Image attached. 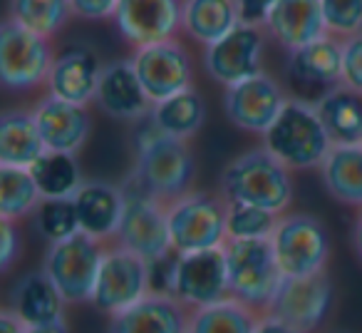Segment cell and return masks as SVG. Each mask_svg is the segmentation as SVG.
<instances>
[{"label":"cell","mask_w":362,"mask_h":333,"mask_svg":"<svg viewBox=\"0 0 362 333\" xmlns=\"http://www.w3.org/2000/svg\"><path fill=\"white\" fill-rule=\"evenodd\" d=\"M228 204V202H226ZM278 214L251 204H228L226 207V242H253L271 239Z\"/></svg>","instance_id":"obj_35"},{"label":"cell","mask_w":362,"mask_h":333,"mask_svg":"<svg viewBox=\"0 0 362 333\" xmlns=\"http://www.w3.org/2000/svg\"><path fill=\"white\" fill-rule=\"evenodd\" d=\"M105 249V242H97L82 232H77L70 239H62V242L47 244L40 269L55 283L67 306H80V303L92 301Z\"/></svg>","instance_id":"obj_8"},{"label":"cell","mask_w":362,"mask_h":333,"mask_svg":"<svg viewBox=\"0 0 362 333\" xmlns=\"http://www.w3.org/2000/svg\"><path fill=\"white\" fill-rule=\"evenodd\" d=\"M77 209L80 232L97 242H115L117 227H119L122 209H124V189L122 184L102 182V179H85L82 187L72 197Z\"/></svg>","instance_id":"obj_21"},{"label":"cell","mask_w":362,"mask_h":333,"mask_svg":"<svg viewBox=\"0 0 362 333\" xmlns=\"http://www.w3.org/2000/svg\"><path fill=\"white\" fill-rule=\"evenodd\" d=\"M23 256V232L21 222L0 217V276L13 271Z\"/></svg>","instance_id":"obj_37"},{"label":"cell","mask_w":362,"mask_h":333,"mask_svg":"<svg viewBox=\"0 0 362 333\" xmlns=\"http://www.w3.org/2000/svg\"><path fill=\"white\" fill-rule=\"evenodd\" d=\"M122 189H124V209L112 244H119L122 249L136 254L144 261H154L171 254L166 204L129 182L122 184Z\"/></svg>","instance_id":"obj_9"},{"label":"cell","mask_w":362,"mask_h":333,"mask_svg":"<svg viewBox=\"0 0 362 333\" xmlns=\"http://www.w3.org/2000/svg\"><path fill=\"white\" fill-rule=\"evenodd\" d=\"M271 247L283 276L300 278L325 273L330 264V232L320 217L308 212H286L278 217Z\"/></svg>","instance_id":"obj_4"},{"label":"cell","mask_w":362,"mask_h":333,"mask_svg":"<svg viewBox=\"0 0 362 333\" xmlns=\"http://www.w3.org/2000/svg\"><path fill=\"white\" fill-rule=\"evenodd\" d=\"M55 52L50 38L18 26L11 18L0 21V90L16 95L45 90Z\"/></svg>","instance_id":"obj_7"},{"label":"cell","mask_w":362,"mask_h":333,"mask_svg":"<svg viewBox=\"0 0 362 333\" xmlns=\"http://www.w3.org/2000/svg\"><path fill=\"white\" fill-rule=\"evenodd\" d=\"M119 0H70L72 16L85 23H102L112 21Z\"/></svg>","instance_id":"obj_39"},{"label":"cell","mask_w":362,"mask_h":333,"mask_svg":"<svg viewBox=\"0 0 362 333\" xmlns=\"http://www.w3.org/2000/svg\"><path fill=\"white\" fill-rule=\"evenodd\" d=\"M342 85L362 95V33L342 40Z\"/></svg>","instance_id":"obj_38"},{"label":"cell","mask_w":362,"mask_h":333,"mask_svg":"<svg viewBox=\"0 0 362 333\" xmlns=\"http://www.w3.org/2000/svg\"><path fill=\"white\" fill-rule=\"evenodd\" d=\"M320 13L327 35L345 40L362 33V0H320Z\"/></svg>","instance_id":"obj_36"},{"label":"cell","mask_w":362,"mask_h":333,"mask_svg":"<svg viewBox=\"0 0 362 333\" xmlns=\"http://www.w3.org/2000/svg\"><path fill=\"white\" fill-rule=\"evenodd\" d=\"M263 30L281 50H300L308 43L327 35L320 0H278L263 23Z\"/></svg>","instance_id":"obj_23"},{"label":"cell","mask_w":362,"mask_h":333,"mask_svg":"<svg viewBox=\"0 0 362 333\" xmlns=\"http://www.w3.org/2000/svg\"><path fill=\"white\" fill-rule=\"evenodd\" d=\"M238 23L233 0H181V35L202 47L221 40Z\"/></svg>","instance_id":"obj_27"},{"label":"cell","mask_w":362,"mask_h":333,"mask_svg":"<svg viewBox=\"0 0 362 333\" xmlns=\"http://www.w3.org/2000/svg\"><path fill=\"white\" fill-rule=\"evenodd\" d=\"M236 3L238 21L246 23V26H261L266 23V18L271 16L273 6L278 0H233Z\"/></svg>","instance_id":"obj_40"},{"label":"cell","mask_w":362,"mask_h":333,"mask_svg":"<svg viewBox=\"0 0 362 333\" xmlns=\"http://www.w3.org/2000/svg\"><path fill=\"white\" fill-rule=\"evenodd\" d=\"M65 306L55 283L42 269L23 273L11 291V308L21 316L25 326H40L65 318Z\"/></svg>","instance_id":"obj_24"},{"label":"cell","mask_w":362,"mask_h":333,"mask_svg":"<svg viewBox=\"0 0 362 333\" xmlns=\"http://www.w3.org/2000/svg\"><path fill=\"white\" fill-rule=\"evenodd\" d=\"M30 110L47 152L80 154L92 135L90 107L57 100L52 95H42Z\"/></svg>","instance_id":"obj_17"},{"label":"cell","mask_w":362,"mask_h":333,"mask_svg":"<svg viewBox=\"0 0 362 333\" xmlns=\"http://www.w3.org/2000/svg\"><path fill=\"white\" fill-rule=\"evenodd\" d=\"M129 60L151 105L194 87V55L181 38L136 47Z\"/></svg>","instance_id":"obj_13"},{"label":"cell","mask_w":362,"mask_h":333,"mask_svg":"<svg viewBox=\"0 0 362 333\" xmlns=\"http://www.w3.org/2000/svg\"><path fill=\"white\" fill-rule=\"evenodd\" d=\"M256 333H303V331H298L296 326L281 321V318L271 316V313H261V318L256 323Z\"/></svg>","instance_id":"obj_41"},{"label":"cell","mask_w":362,"mask_h":333,"mask_svg":"<svg viewBox=\"0 0 362 333\" xmlns=\"http://www.w3.org/2000/svg\"><path fill=\"white\" fill-rule=\"evenodd\" d=\"M146 293H151L149 261L122 249L119 244H107L92 291V306L105 316H115L141 301Z\"/></svg>","instance_id":"obj_10"},{"label":"cell","mask_w":362,"mask_h":333,"mask_svg":"<svg viewBox=\"0 0 362 333\" xmlns=\"http://www.w3.org/2000/svg\"><path fill=\"white\" fill-rule=\"evenodd\" d=\"M30 174L42 199H72L85 182L77 154H65V152L45 149L30 166Z\"/></svg>","instance_id":"obj_30"},{"label":"cell","mask_w":362,"mask_h":333,"mask_svg":"<svg viewBox=\"0 0 362 333\" xmlns=\"http://www.w3.org/2000/svg\"><path fill=\"white\" fill-rule=\"evenodd\" d=\"M261 145L293 174L320 169L327 152L332 149V142L317 117L313 100L293 95L276 122L261 137Z\"/></svg>","instance_id":"obj_3"},{"label":"cell","mask_w":362,"mask_h":333,"mask_svg":"<svg viewBox=\"0 0 362 333\" xmlns=\"http://www.w3.org/2000/svg\"><path fill=\"white\" fill-rule=\"evenodd\" d=\"M25 333H72L70 326H67L65 318L60 321H52V323H40V326H28Z\"/></svg>","instance_id":"obj_44"},{"label":"cell","mask_w":362,"mask_h":333,"mask_svg":"<svg viewBox=\"0 0 362 333\" xmlns=\"http://www.w3.org/2000/svg\"><path fill=\"white\" fill-rule=\"evenodd\" d=\"M92 105L102 115L119 122H139L149 115L151 100L146 97L129 57L110 60L102 65Z\"/></svg>","instance_id":"obj_19"},{"label":"cell","mask_w":362,"mask_h":333,"mask_svg":"<svg viewBox=\"0 0 362 333\" xmlns=\"http://www.w3.org/2000/svg\"><path fill=\"white\" fill-rule=\"evenodd\" d=\"M206 115V100L197 87H189V90L176 92L166 100L154 102L149 110V120L154 122L156 130L184 142H192L202 132Z\"/></svg>","instance_id":"obj_29"},{"label":"cell","mask_w":362,"mask_h":333,"mask_svg":"<svg viewBox=\"0 0 362 333\" xmlns=\"http://www.w3.org/2000/svg\"><path fill=\"white\" fill-rule=\"evenodd\" d=\"M105 62L87 45H65L55 52L45 80V95L90 107Z\"/></svg>","instance_id":"obj_18"},{"label":"cell","mask_w":362,"mask_h":333,"mask_svg":"<svg viewBox=\"0 0 362 333\" xmlns=\"http://www.w3.org/2000/svg\"><path fill=\"white\" fill-rule=\"evenodd\" d=\"M8 18L42 38H57L72 21L70 0H8Z\"/></svg>","instance_id":"obj_32"},{"label":"cell","mask_w":362,"mask_h":333,"mask_svg":"<svg viewBox=\"0 0 362 333\" xmlns=\"http://www.w3.org/2000/svg\"><path fill=\"white\" fill-rule=\"evenodd\" d=\"M332 145H362V95L335 85L313 100Z\"/></svg>","instance_id":"obj_25"},{"label":"cell","mask_w":362,"mask_h":333,"mask_svg":"<svg viewBox=\"0 0 362 333\" xmlns=\"http://www.w3.org/2000/svg\"><path fill=\"white\" fill-rule=\"evenodd\" d=\"M228 296L256 313H266L283 281L276 254L268 239L223 244Z\"/></svg>","instance_id":"obj_5"},{"label":"cell","mask_w":362,"mask_h":333,"mask_svg":"<svg viewBox=\"0 0 362 333\" xmlns=\"http://www.w3.org/2000/svg\"><path fill=\"white\" fill-rule=\"evenodd\" d=\"M40 202V189L28 166L0 164V217L13 222L30 219Z\"/></svg>","instance_id":"obj_33"},{"label":"cell","mask_w":362,"mask_h":333,"mask_svg":"<svg viewBox=\"0 0 362 333\" xmlns=\"http://www.w3.org/2000/svg\"><path fill=\"white\" fill-rule=\"evenodd\" d=\"M189 311L169 293H146L141 301L110 316L107 333H189Z\"/></svg>","instance_id":"obj_22"},{"label":"cell","mask_w":362,"mask_h":333,"mask_svg":"<svg viewBox=\"0 0 362 333\" xmlns=\"http://www.w3.org/2000/svg\"><path fill=\"white\" fill-rule=\"evenodd\" d=\"M169 296L197 311L228 298V276L223 247L194 254H176L171 271Z\"/></svg>","instance_id":"obj_14"},{"label":"cell","mask_w":362,"mask_h":333,"mask_svg":"<svg viewBox=\"0 0 362 333\" xmlns=\"http://www.w3.org/2000/svg\"><path fill=\"white\" fill-rule=\"evenodd\" d=\"M268 35L261 26L238 23L228 35L214 45L202 47V67L214 82L221 87H231L248 77L263 72Z\"/></svg>","instance_id":"obj_11"},{"label":"cell","mask_w":362,"mask_h":333,"mask_svg":"<svg viewBox=\"0 0 362 333\" xmlns=\"http://www.w3.org/2000/svg\"><path fill=\"white\" fill-rule=\"evenodd\" d=\"M42 152L45 145L40 140L33 110L11 107L0 112V164L30 169Z\"/></svg>","instance_id":"obj_28"},{"label":"cell","mask_w":362,"mask_h":333,"mask_svg":"<svg viewBox=\"0 0 362 333\" xmlns=\"http://www.w3.org/2000/svg\"><path fill=\"white\" fill-rule=\"evenodd\" d=\"M112 23L132 50L181 38V0H119Z\"/></svg>","instance_id":"obj_16"},{"label":"cell","mask_w":362,"mask_h":333,"mask_svg":"<svg viewBox=\"0 0 362 333\" xmlns=\"http://www.w3.org/2000/svg\"><path fill=\"white\" fill-rule=\"evenodd\" d=\"M218 194L228 204H251L273 214H286L293 207L296 182L293 172L278 162L263 145L251 147L223 166Z\"/></svg>","instance_id":"obj_2"},{"label":"cell","mask_w":362,"mask_h":333,"mask_svg":"<svg viewBox=\"0 0 362 333\" xmlns=\"http://www.w3.org/2000/svg\"><path fill=\"white\" fill-rule=\"evenodd\" d=\"M30 219H33V224H35L37 234H40L47 244L70 239L80 232L77 209L72 199H42Z\"/></svg>","instance_id":"obj_34"},{"label":"cell","mask_w":362,"mask_h":333,"mask_svg":"<svg viewBox=\"0 0 362 333\" xmlns=\"http://www.w3.org/2000/svg\"><path fill=\"white\" fill-rule=\"evenodd\" d=\"M124 182L164 204L184 197L197 182V157L192 145L159 132L146 115L136 122L134 166Z\"/></svg>","instance_id":"obj_1"},{"label":"cell","mask_w":362,"mask_h":333,"mask_svg":"<svg viewBox=\"0 0 362 333\" xmlns=\"http://www.w3.org/2000/svg\"><path fill=\"white\" fill-rule=\"evenodd\" d=\"M332 303H335V286L327 271L300 278L283 276L266 313L291 323L303 333H315L330 316Z\"/></svg>","instance_id":"obj_15"},{"label":"cell","mask_w":362,"mask_h":333,"mask_svg":"<svg viewBox=\"0 0 362 333\" xmlns=\"http://www.w3.org/2000/svg\"><path fill=\"white\" fill-rule=\"evenodd\" d=\"M25 328L13 308H0V333H25Z\"/></svg>","instance_id":"obj_42"},{"label":"cell","mask_w":362,"mask_h":333,"mask_svg":"<svg viewBox=\"0 0 362 333\" xmlns=\"http://www.w3.org/2000/svg\"><path fill=\"white\" fill-rule=\"evenodd\" d=\"M291 95L286 92L281 80L271 72H258L243 82H236L231 87H223V115L236 130L253 137H263L268 127L276 122L281 110Z\"/></svg>","instance_id":"obj_12"},{"label":"cell","mask_w":362,"mask_h":333,"mask_svg":"<svg viewBox=\"0 0 362 333\" xmlns=\"http://www.w3.org/2000/svg\"><path fill=\"white\" fill-rule=\"evenodd\" d=\"M288 77L300 90L322 95L335 85H342V40L322 35L300 50L288 52ZM313 97V100H315Z\"/></svg>","instance_id":"obj_20"},{"label":"cell","mask_w":362,"mask_h":333,"mask_svg":"<svg viewBox=\"0 0 362 333\" xmlns=\"http://www.w3.org/2000/svg\"><path fill=\"white\" fill-rule=\"evenodd\" d=\"M258 318L261 313L228 296L218 303L192 311L189 333H256Z\"/></svg>","instance_id":"obj_31"},{"label":"cell","mask_w":362,"mask_h":333,"mask_svg":"<svg viewBox=\"0 0 362 333\" xmlns=\"http://www.w3.org/2000/svg\"><path fill=\"white\" fill-rule=\"evenodd\" d=\"M350 242H352V252H355L357 261L362 264V209H357L355 222H352V232H350Z\"/></svg>","instance_id":"obj_43"},{"label":"cell","mask_w":362,"mask_h":333,"mask_svg":"<svg viewBox=\"0 0 362 333\" xmlns=\"http://www.w3.org/2000/svg\"><path fill=\"white\" fill-rule=\"evenodd\" d=\"M226 199L218 192L192 189L166 204L174 254H194L226 244Z\"/></svg>","instance_id":"obj_6"},{"label":"cell","mask_w":362,"mask_h":333,"mask_svg":"<svg viewBox=\"0 0 362 333\" xmlns=\"http://www.w3.org/2000/svg\"><path fill=\"white\" fill-rule=\"evenodd\" d=\"M320 182L337 204L362 209V145H332L320 164Z\"/></svg>","instance_id":"obj_26"}]
</instances>
